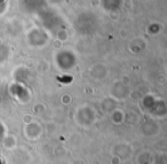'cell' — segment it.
Masks as SVG:
<instances>
[{
    "instance_id": "1",
    "label": "cell",
    "mask_w": 167,
    "mask_h": 164,
    "mask_svg": "<svg viewBox=\"0 0 167 164\" xmlns=\"http://www.w3.org/2000/svg\"><path fill=\"white\" fill-rule=\"evenodd\" d=\"M57 79H58V81H61V82H63V83H67V82L69 83V82L72 81V77H71V76H70V77H68V78H67V77H63V78H62V77H58Z\"/></svg>"
},
{
    "instance_id": "2",
    "label": "cell",
    "mask_w": 167,
    "mask_h": 164,
    "mask_svg": "<svg viewBox=\"0 0 167 164\" xmlns=\"http://www.w3.org/2000/svg\"><path fill=\"white\" fill-rule=\"evenodd\" d=\"M0 164H3V161H1V160H0Z\"/></svg>"
}]
</instances>
